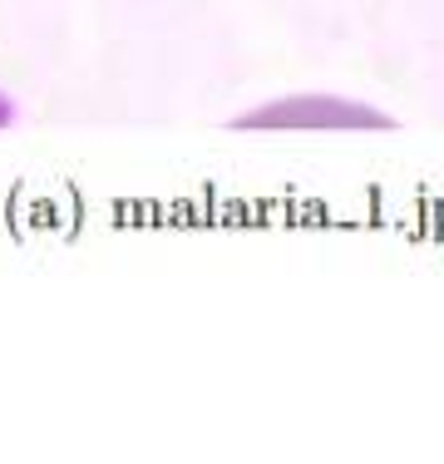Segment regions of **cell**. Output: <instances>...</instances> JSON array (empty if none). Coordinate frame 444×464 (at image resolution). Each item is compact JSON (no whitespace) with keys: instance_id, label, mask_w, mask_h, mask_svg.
Listing matches in <instances>:
<instances>
[{"instance_id":"1","label":"cell","mask_w":444,"mask_h":464,"mask_svg":"<svg viewBox=\"0 0 444 464\" xmlns=\"http://www.w3.org/2000/svg\"><path fill=\"white\" fill-rule=\"evenodd\" d=\"M242 124L252 129H395L381 109L355 104L341 94H292L282 104H262Z\"/></svg>"}]
</instances>
